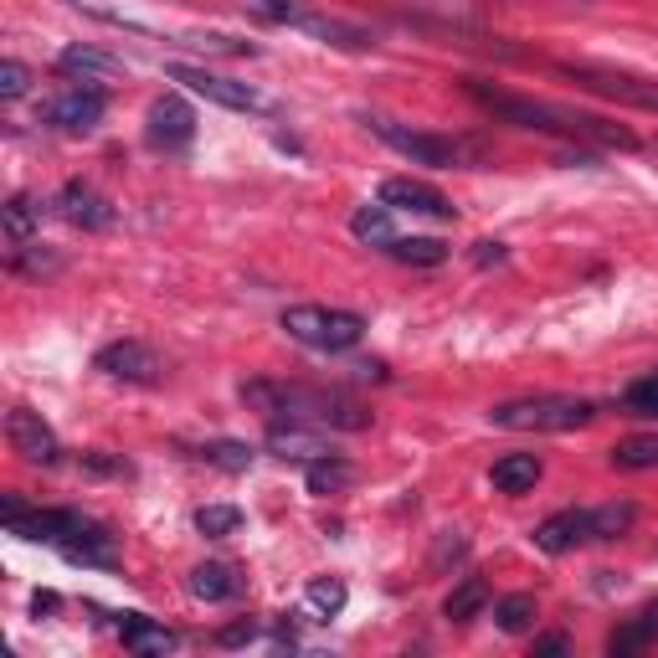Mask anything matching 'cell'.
Returning a JSON list of instances; mask_svg holds the SVG:
<instances>
[{"label":"cell","instance_id":"obj_1","mask_svg":"<svg viewBox=\"0 0 658 658\" xmlns=\"http://www.w3.org/2000/svg\"><path fill=\"white\" fill-rule=\"evenodd\" d=\"M463 93H469L484 114H494L499 124H515V129H530V135H551V139H591L602 150H638V135L623 129V124H608L597 114H576V108H556V103L524 99V93H509L499 83H484V78H463Z\"/></svg>","mask_w":658,"mask_h":658},{"label":"cell","instance_id":"obj_2","mask_svg":"<svg viewBox=\"0 0 658 658\" xmlns=\"http://www.w3.org/2000/svg\"><path fill=\"white\" fill-rule=\"evenodd\" d=\"M242 402L263 412L268 423H309V427H330V432H366L371 412L330 386H288V381H247Z\"/></svg>","mask_w":658,"mask_h":658},{"label":"cell","instance_id":"obj_3","mask_svg":"<svg viewBox=\"0 0 658 658\" xmlns=\"http://www.w3.org/2000/svg\"><path fill=\"white\" fill-rule=\"evenodd\" d=\"M591 417H597V402H587V396H556V391L520 396V402H499L489 412V423L505 427V432H576V427H587Z\"/></svg>","mask_w":658,"mask_h":658},{"label":"cell","instance_id":"obj_4","mask_svg":"<svg viewBox=\"0 0 658 658\" xmlns=\"http://www.w3.org/2000/svg\"><path fill=\"white\" fill-rule=\"evenodd\" d=\"M278 330H284L288 339H299V345H309V350H320V355H339V350H350V345H360V335H366V320H360L355 309L288 304L284 314H278Z\"/></svg>","mask_w":658,"mask_h":658},{"label":"cell","instance_id":"obj_5","mask_svg":"<svg viewBox=\"0 0 658 658\" xmlns=\"http://www.w3.org/2000/svg\"><path fill=\"white\" fill-rule=\"evenodd\" d=\"M376 139H386L396 154H406L412 165H432V170H469L484 165V150L478 145H463V139L448 135H427V129H406L396 118H366Z\"/></svg>","mask_w":658,"mask_h":658},{"label":"cell","instance_id":"obj_6","mask_svg":"<svg viewBox=\"0 0 658 658\" xmlns=\"http://www.w3.org/2000/svg\"><path fill=\"white\" fill-rule=\"evenodd\" d=\"M561 78H572L576 88H587L597 99L627 103L643 114H658V78H638V72L608 68V62H561Z\"/></svg>","mask_w":658,"mask_h":658},{"label":"cell","instance_id":"obj_7","mask_svg":"<svg viewBox=\"0 0 658 658\" xmlns=\"http://www.w3.org/2000/svg\"><path fill=\"white\" fill-rule=\"evenodd\" d=\"M0 524H5L11 535H21V541L68 545L72 535H83L93 520H83L78 509H26L16 494H5V499H0Z\"/></svg>","mask_w":658,"mask_h":658},{"label":"cell","instance_id":"obj_8","mask_svg":"<svg viewBox=\"0 0 658 658\" xmlns=\"http://www.w3.org/2000/svg\"><path fill=\"white\" fill-rule=\"evenodd\" d=\"M170 83H186L196 99L206 103H221V108H236V114H268L273 103L257 93L253 83H236V78H221V72H206V68H191V62H170L165 68Z\"/></svg>","mask_w":658,"mask_h":658},{"label":"cell","instance_id":"obj_9","mask_svg":"<svg viewBox=\"0 0 658 658\" xmlns=\"http://www.w3.org/2000/svg\"><path fill=\"white\" fill-rule=\"evenodd\" d=\"M93 366H99L108 381H129V386H154L160 371H165V360L145 345V339H114V345H103L93 355Z\"/></svg>","mask_w":658,"mask_h":658},{"label":"cell","instance_id":"obj_10","mask_svg":"<svg viewBox=\"0 0 658 658\" xmlns=\"http://www.w3.org/2000/svg\"><path fill=\"white\" fill-rule=\"evenodd\" d=\"M5 442H11V453H21L26 463H36V469H51V463L62 458L57 432L42 423V412H32V406H11V412H5Z\"/></svg>","mask_w":658,"mask_h":658},{"label":"cell","instance_id":"obj_11","mask_svg":"<svg viewBox=\"0 0 658 658\" xmlns=\"http://www.w3.org/2000/svg\"><path fill=\"white\" fill-rule=\"evenodd\" d=\"M103 108H108V93L93 83H78V88H62V93H51L47 103H42V118H47L51 129H68V135H88L93 124L103 118Z\"/></svg>","mask_w":658,"mask_h":658},{"label":"cell","instance_id":"obj_12","mask_svg":"<svg viewBox=\"0 0 658 658\" xmlns=\"http://www.w3.org/2000/svg\"><path fill=\"white\" fill-rule=\"evenodd\" d=\"M145 135H150L154 150H186L191 139H196V108H191L186 99H175V93L154 99V103H150V124H145Z\"/></svg>","mask_w":658,"mask_h":658},{"label":"cell","instance_id":"obj_13","mask_svg":"<svg viewBox=\"0 0 658 658\" xmlns=\"http://www.w3.org/2000/svg\"><path fill=\"white\" fill-rule=\"evenodd\" d=\"M51 211L62 221H72V227H83V232H103V227H114V201L108 196H99L93 186H83V181H68V186L51 196Z\"/></svg>","mask_w":658,"mask_h":658},{"label":"cell","instance_id":"obj_14","mask_svg":"<svg viewBox=\"0 0 658 658\" xmlns=\"http://www.w3.org/2000/svg\"><path fill=\"white\" fill-rule=\"evenodd\" d=\"M381 206H391V211H417V217H438V221H453V217H458V206L448 201L438 186H427V181H412V175L381 181Z\"/></svg>","mask_w":658,"mask_h":658},{"label":"cell","instance_id":"obj_15","mask_svg":"<svg viewBox=\"0 0 658 658\" xmlns=\"http://www.w3.org/2000/svg\"><path fill=\"white\" fill-rule=\"evenodd\" d=\"M268 453L273 458H293V463H314V458H330L335 442L324 438V427H309V423H268Z\"/></svg>","mask_w":658,"mask_h":658},{"label":"cell","instance_id":"obj_16","mask_svg":"<svg viewBox=\"0 0 658 658\" xmlns=\"http://www.w3.org/2000/svg\"><path fill=\"white\" fill-rule=\"evenodd\" d=\"M597 541V530H591V509H561L551 520L535 524V545H541L545 556H566L576 545H591Z\"/></svg>","mask_w":658,"mask_h":658},{"label":"cell","instance_id":"obj_17","mask_svg":"<svg viewBox=\"0 0 658 658\" xmlns=\"http://www.w3.org/2000/svg\"><path fill=\"white\" fill-rule=\"evenodd\" d=\"M293 26L309 32L314 42H324V47H335V51H371L376 47L366 26H355V21H345V16H324V11H304Z\"/></svg>","mask_w":658,"mask_h":658},{"label":"cell","instance_id":"obj_18","mask_svg":"<svg viewBox=\"0 0 658 658\" xmlns=\"http://www.w3.org/2000/svg\"><path fill=\"white\" fill-rule=\"evenodd\" d=\"M57 72H62V78H83V83L99 88V83H108V78H118V72H124V62H118L114 51L78 42V47H62V51H57Z\"/></svg>","mask_w":658,"mask_h":658},{"label":"cell","instance_id":"obj_19","mask_svg":"<svg viewBox=\"0 0 658 658\" xmlns=\"http://www.w3.org/2000/svg\"><path fill=\"white\" fill-rule=\"evenodd\" d=\"M191 597L196 602H232V597H242V576L227 561H201L191 572Z\"/></svg>","mask_w":658,"mask_h":658},{"label":"cell","instance_id":"obj_20","mask_svg":"<svg viewBox=\"0 0 658 658\" xmlns=\"http://www.w3.org/2000/svg\"><path fill=\"white\" fill-rule=\"evenodd\" d=\"M118 638H124L129 654H145V658H165L181 648V638H175L170 627L150 623V617H124V623H118Z\"/></svg>","mask_w":658,"mask_h":658},{"label":"cell","instance_id":"obj_21","mask_svg":"<svg viewBox=\"0 0 658 658\" xmlns=\"http://www.w3.org/2000/svg\"><path fill=\"white\" fill-rule=\"evenodd\" d=\"M541 473H545V463L535 453H505L489 469V484L499 494H530L535 484H541Z\"/></svg>","mask_w":658,"mask_h":658},{"label":"cell","instance_id":"obj_22","mask_svg":"<svg viewBox=\"0 0 658 658\" xmlns=\"http://www.w3.org/2000/svg\"><path fill=\"white\" fill-rule=\"evenodd\" d=\"M57 551H62L72 566H114L118 561V541L103 530V524H88L83 535H72V541L57 545Z\"/></svg>","mask_w":658,"mask_h":658},{"label":"cell","instance_id":"obj_23","mask_svg":"<svg viewBox=\"0 0 658 658\" xmlns=\"http://www.w3.org/2000/svg\"><path fill=\"white\" fill-rule=\"evenodd\" d=\"M654 643H658V602H654V608H643L638 617H627L623 627H612L608 654H612V658H627V654H643V648H654Z\"/></svg>","mask_w":658,"mask_h":658},{"label":"cell","instance_id":"obj_24","mask_svg":"<svg viewBox=\"0 0 658 658\" xmlns=\"http://www.w3.org/2000/svg\"><path fill=\"white\" fill-rule=\"evenodd\" d=\"M489 581L484 576H463L453 591H448V602H442V617L448 623H473V617H484V608H489Z\"/></svg>","mask_w":658,"mask_h":658},{"label":"cell","instance_id":"obj_25","mask_svg":"<svg viewBox=\"0 0 658 658\" xmlns=\"http://www.w3.org/2000/svg\"><path fill=\"white\" fill-rule=\"evenodd\" d=\"M0 227H5V242H11V247H26V242H36V232H42V206H36L32 196H11L5 211H0Z\"/></svg>","mask_w":658,"mask_h":658},{"label":"cell","instance_id":"obj_26","mask_svg":"<svg viewBox=\"0 0 658 658\" xmlns=\"http://www.w3.org/2000/svg\"><path fill=\"white\" fill-rule=\"evenodd\" d=\"M304 484H309V494H320V499H330V494L350 489V484H355V469H350V463H345L339 453L314 458V463L304 469Z\"/></svg>","mask_w":658,"mask_h":658},{"label":"cell","instance_id":"obj_27","mask_svg":"<svg viewBox=\"0 0 658 658\" xmlns=\"http://www.w3.org/2000/svg\"><path fill=\"white\" fill-rule=\"evenodd\" d=\"M386 253L396 263H412V268H442L448 263V242L442 236H396Z\"/></svg>","mask_w":658,"mask_h":658},{"label":"cell","instance_id":"obj_28","mask_svg":"<svg viewBox=\"0 0 658 658\" xmlns=\"http://www.w3.org/2000/svg\"><path fill=\"white\" fill-rule=\"evenodd\" d=\"M350 232L360 236V242H366V247H381V253H386L391 242H396V227H391V206H360V211H355L350 217Z\"/></svg>","mask_w":658,"mask_h":658},{"label":"cell","instance_id":"obj_29","mask_svg":"<svg viewBox=\"0 0 658 658\" xmlns=\"http://www.w3.org/2000/svg\"><path fill=\"white\" fill-rule=\"evenodd\" d=\"M612 469L623 473H643V469H658V432H633L612 448Z\"/></svg>","mask_w":658,"mask_h":658},{"label":"cell","instance_id":"obj_30","mask_svg":"<svg viewBox=\"0 0 658 658\" xmlns=\"http://www.w3.org/2000/svg\"><path fill=\"white\" fill-rule=\"evenodd\" d=\"M535 591H509V597H499L494 602V623H499V633H530V623H535Z\"/></svg>","mask_w":658,"mask_h":658},{"label":"cell","instance_id":"obj_31","mask_svg":"<svg viewBox=\"0 0 658 658\" xmlns=\"http://www.w3.org/2000/svg\"><path fill=\"white\" fill-rule=\"evenodd\" d=\"M633 524H638V505H627V499L591 509V530H597V541H623Z\"/></svg>","mask_w":658,"mask_h":658},{"label":"cell","instance_id":"obj_32","mask_svg":"<svg viewBox=\"0 0 658 658\" xmlns=\"http://www.w3.org/2000/svg\"><path fill=\"white\" fill-rule=\"evenodd\" d=\"M201 458L211 463V469H221V473H247L257 453L247 448V442H236V438H217V442H206V448H201Z\"/></svg>","mask_w":658,"mask_h":658},{"label":"cell","instance_id":"obj_33","mask_svg":"<svg viewBox=\"0 0 658 658\" xmlns=\"http://www.w3.org/2000/svg\"><path fill=\"white\" fill-rule=\"evenodd\" d=\"M196 530H201L206 541H227L242 530V509L236 505H201L196 509Z\"/></svg>","mask_w":658,"mask_h":658},{"label":"cell","instance_id":"obj_34","mask_svg":"<svg viewBox=\"0 0 658 658\" xmlns=\"http://www.w3.org/2000/svg\"><path fill=\"white\" fill-rule=\"evenodd\" d=\"M345 597H350V591H345V581H339V576H314V581H309V608L320 612V617H335V612H345Z\"/></svg>","mask_w":658,"mask_h":658},{"label":"cell","instance_id":"obj_35","mask_svg":"<svg viewBox=\"0 0 658 658\" xmlns=\"http://www.w3.org/2000/svg\"><path fill=\"white\" fill-rule=\"evenodd\" d=\"M623 412L627 417H658V371L623 391Z\"/></svg>","mask_w":658,"mask_h":658},{"label":"cell","instance_id":"obj_36","mask_svg":"<svg viewBox=\"0 0 658 658\" xmlns=\"http://www.w3.org/2000/svg\"><path fill=\"white\" fill-rule=\"evenodd\" d=\"M469 556V541H463V530H442L438 545H432V572H448L453 561Z\"/></svg>","mask_w":658,"mask_h":658},{"label":"cell","instance_id":"obj_37","mask_svg":"<svg viewBox=\"0 0 658 658\" xmlns=\"http://www.w3.org/2000/svg\"><path fill=\"white\" fill-rule=\"evenodd\" d=\"M26 88H32V72H26V62H16V57H11V62L0 68V99H21Z\"/></svg>","mask_w":658,"mask_h":658},{"label":"cell","instance_id":"obj_38","mask_svg":"<svg viewBox=\"0 0 658 658\" xmlns=\"http://www.w3.org/2000/svg\"><path fill=\"white\" fill-rule=\"evenodd\" d=\"M57 263H62V257H57V253H42L36 242H26V247H16V268H21V273H51V268H57Z\"/></svg>","mask_w":658,"mask_h":658},{"label":"cell","instance_id":"obj_39","mask_svg":"<svg viewBox=\"0 0 658 658\" xmlns=\"http://www.w3.org/2000/svg\"><path fill=\"white\" fill-rule=\"evenodd\" d=\"M257 633H263V627H257L253 617H236V623H227L217 633V643H221V648H242V643H253Z\"/></svg>","mask_w":658,"mask_h":658},{"label":"cell","instance_id":"obj_40","mask_svg":"<svg viewBox=\"0 0 658 658\" xmlns=\"http://www.w3.org/2000/svg\"><path fill=\"white\" fill-rule=\"evenodd\" d=\"M253 11H263L268 21H288V26L304 16V5H299V0H253Z\"/></svg>","mask_w":658,"mask_h":658},{"label":"cell","instance_id":"obj_41","mask_svg":"<svg viewBox=\"0 0 658 658\" xmlns=\"http://www.w3.org/2000/svg\"><path fill=\"white\" fill-rule=\"evenodd\" d=\"M83 469H88V473H129V463H118V458H103V453H83Z\"/></svg>","mask_w":658,"mask_h":658},{"label":"cell","instance_id":"obj_42","mask_svg":"<svg viewBox=\"0 0 658 658\" xmlns=\"http://www.w3.org/2000/svg\"><path fill=\"white\" fill-rule=\"evenodd\" d=\"M505 242H478V247H473V263H478V268H489V263H505Z\"/></svg>","mask_w":658,"mask_h":658},{"label":"cell","instance_id":"obj_43","mask_svg":"<svg viewBox=\"0 0 658 658\" xmlns=\"http://www.w3.org/2000/svg\"><path fill=\"white\" fill-rule=\"evenodd\" d=\"M535 654H572V638L566 633H545V638H535Z\"/></svg>","mask_w":658,"mask_h":658}]
</instances>
